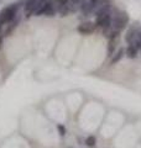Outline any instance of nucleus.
Instances as JSON below:
<instances>
[{"mask_svg": "<svg viewBox=\"0 0 141 148\" xmlns=\"http://www.w3.org/2000/svg\"><path fill=\"white\" fill-rule=\"evenodd\" d=\"M47 3H48V0H40V1L37 3V5H36L35 10H34V15L35 16L44 15V10H45L46 5H47Z\"/></svg>", "mask_w": 141, "mask_h": 148, "instance_id": "6", "label": "nucleus"}, {"mask_svg": "<svg viewBox=\"0 0 141 148\" xmlns=\"http://www.w3.org/2000/svg\"><path fill=\"white\" fill-rule=\"evenodd\" d=\"M77 1H78V3H81V4H83L84 1H86V0H77Z\"/></svg>", "mask_w": 141, "mask_h": 148, "instance_id": "18", "label": "nucleus"}, {"mask_svg": "<svg viewBox=\"0 0 141 148\" xmlns=\"http://www.w3.org/2000/svg\"><path fill=\"white\" fill-rule=\"evenodd\" d=\"M40 0H27L26 1V5H25V12H26V16L29 17L31 15H34V10Z\"/></svg>", "mask_w": 141, "mask_h": 148, "instance_id": "4", "label": "nucleus"}, {"mask_svg": "<svg viewBox=\"0 0 141 148\" xmlns=\"http://www.w3.org/2000/svg\"><path fill=\"white\" fill-rule=\"evenodd\" d=\"M69 1H70V0H58V3H59V6L66 5V4H68Z\"/></svg>", "mask_w": 141, "mask_h": 148, "instance_id": "17", "label": "nucleus"}, {"mask_svg": "<svg viewBox=\"0 0 141 148\" xmlns=\"http://www.w3.org/2000/svg\"><path fill=\"white\" fill-rule=\"evenodd\" d=\"M97 143V140H95V137L94 136H89L87 137V140H86V145L89 146V147H93L94 145Z\"/></svg>", "mask_w": 141, "mask_h": 148, "instance_id": "15", "label": "nucleus"}, {"mask_svg": "<svg viewBox=\"0 0 141 148\" xmlns=\"http://www.w3.org/2000/svg\"><path fill=\"white\" fill-rule=\"evenodd\" d=\"M129 21V16L125 11H118L114 17H111V27L116 31H121L125 29L126 24Z\"/></svg>", "mask_w": 141, "mask_h": 148, "instance_id": "1", "label": "nucleus"}, {"mask_svg": "<svg viewBox=\"0 0 141 148\" xmlns=\"http://www.w3.org/2000/svg\"><path fill=\"white\" fill-rule=\"evenodd\" d=\"M136 34H138V29H135V27H131V29H129V31L126 32L125 40L130 46H134L135 38H136Z\"/></svg>", "mask_w": 141, "mask_h": 148, "instance_id": "5", "label": "nucleus"}, {"mask_svg": "<svg viewBox=\"0 0 141 148\" xmlns=\"http://www.w3.org/2000/svg\"><path fill=\"white\" fill-rule=\"evenodd\" d=\"M55 12H56V9L53 6V4L51 1H48V3H47V5H46V8H45V10H44V15L51 17V16L55 15Z\"/></svg>", "mask_w": 141, "mask_h": 148, "instance_id": "7", "label": "nucleus"}, {"mask_svg": "<svg viewBox=\"0 0 141 148\" xmlns=\"http://www.w3.org/2000/svg\"><path fill=\"white\" fill-rule=\"evenodd\" d=\"M17 24H19V20H16V18L11 20V21H10V25H9V26H8V29L5 30V36H9V35H10L11 32H12V30L17 26Z\"/></svg>", "mask_w": 141, "mask_h": 148, "instance_id": "11", "label": "nucleus"}, {"mask_svg": "<svg viewBox=\"0 0 141 148\" xmlns=\"http://www.w3.org/2000/svg\"><path fill=\"white\" fill-rule=\"evenodd\" d=\"M126 56L129 58H136V56H138V48L135 46H129L126 48Z\"/></svg>", "mask_w": 141, "mask_h": 148, "instance_id": "10", "label": "nucleus"}, {"mask_svg": "<svg viewBox=\"0 0 141 148\" xmlns=\"http://www.w3.org/2000/svg\"><path fill=\"white\" fill-rule=\"evenodd\" d=\"M116 38L118 37H115V38H109V46H108V56H113V53H114L115 51V47H116Z\"/></svg>", "mask_w": 141, "mask_h": 148, "instance_id": "9", "label": "nucleus"}, {"mask_svg": "<svg viewBox=\"0 0 141 148\" xmlns=\"http://www.w3.org/2000/svg\"><path fill=\"white\" fill-rule=\"evenodd\" d=\"M57 1H58V0H57Z\"/></svg>", "mask_w": 141, "mask_h": 148, "instance_id": "19", "label": "nucleus"}, {"mask_svg": "<svg viewBox=\"0 0 141 148\" xmlns=\"http://www.w3.org/2000/svg\"><path fill=\"white\" fill-rule=\"evenodd\" d=\"M123 56H124V49H123V48H120V49L115 53L114 57H113V59H111V64H115L116 62H119L120 59L123 58Z\"/></svg>", "mask_w": 141, "mask_h": 148, "instance_id": "12", "label": "nucleus"}, {"mask_svg": "<svg viewBox=\"0 0 141 148\" xmlns=\"http://www.w3.org/2000/svg\"><path fill=\"white\" fill-rule=\"evenodd\" d=\"M105 1H106V0H89V3L92 4V6H93V10H94V11H95L97 9L102 5V4H104ZM94 11H93V12H94Z\"/></svg>", "mask_w": 141, "mask_h": 148, "instance_id": "14", "label": "nucleus"}, {"mask_svg": "<svg viewBox=\"0 0 141 148\" xmlns=\"http://www.w3.org/2000/svg\"><path fill=\"white\" fill-rule=\"evenodd\" d=\"M17 9H19V6L14 4V5L5 8L1 12H0V22H1V25L8 24V22H10L11 20L15 18L16 14H17Z\"/></svg>", "mask_w": 141, "mask_h": 148, "instance_id": "2", "label": "nucleus"}, {"mask_svg": "<svg viewBox=\"0 0 141 148\" xmlns=\"http://www.w3.org/2000/svg\"><path fill=\"white\" fill-rule=\"evenodd\" d=\"M134 46L138 49H141V27L138 29V34H136V38H135Z\"/></svg>", "mask_w": 141, "mask_h": 148, "instance_id": "13", "label": "nucleus"}, {"mask_svg": "<svg viewBox=\"0 0 141 148\" xmlns=\"http://www.w3.org/2000/svg\"><path fill=\"white\" fill-rule=\"evenodd\" d=\"M57 127H58L59 135H61V136H64V135H66V128H64V127L62 126V125H58V126H57Z\"/></svg>", "mask_w": 141, "mask_h": 148, "instance_id": "16", "label": "nucleus"}, {"mask_svg": "<svg viewBox=\"0 0 141 148\" xmlns=\"http://www.w3.org/2000/svg\"><path fill=\"white\" fill-rule=\"evenodd\" d=\"M95 27L97 25L93 24V22H83L78 26V32H81L82 35H91L93 34L94 31H95Z\"/></svg>", "mask_w": 141, "mask_h": 148, "instance_id": "3", "label": "nucleus"}, {"mask_svg": "<svg viewBox=\"0 0 141 148\" xmlns=\"http://www.w3.org/2000/svg\"><path fill=\"white\" fill-rule=\"evenodd\" d=\"M81 9H82V12L84 14V15H89L91 12H93V11H94V10H93L92 4L89 3V1H84V3L82 4Z\"/></svg>", "mask_w": 141, "mask_h": 148, "instance_id": "8", "label": "nucleus"}]
</instances>
